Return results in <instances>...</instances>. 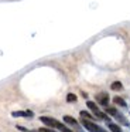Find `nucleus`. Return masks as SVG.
<instances>
[{
    "instance_id": "nucleus-3",
    "label": "nucleus",
    "mask_w": 130,
    "mask_h": 132,
    "mask_svg": "<svg viewBox=\"0 0 130 132\" xmlns=\"http://www.w3.org/2000/svg\"><path fill=\"white\" fill-rule=\"evenodd\" d=\"M96 101H98V104L106 106L107 104H109V95H107V92H99V94L96 95Z\"/></svg>"
},
{
    "instance_id": "nucleus-1",
    "label": "nucleus",
    "mask_w": 130,
    "mask_h": 132,
    "mask_svg": "<svg viewBox=\"0 0 130 132\" xmlns=\"http://www.w3.org/2000/svg\"><path fill=\"white\" fill-rule=\"evenodd\" d=\"M86 106H88V108H89L90 111H92L98 118H100V119H105V121H110L109 117H107L106 114H103V112H102L100 109L98 108V105H96L95 102H92V101H88V102H86Z\"/></svg>"
},
{
    "instance_id": "nucleus-8",
    "label": "nucleus",
    "mask_w": 130,
    "mask_h": 132,
    "mask_svg": "<svg viewBox=\"0 0 130 132\" xmlns=\"http://www.w3.org/2000/svg\"><path fill=\"white\" fill-rule=\"evenodd\" d=\"M109 129L112 132H122V128L119 125H116V123H109Z\"/></svg>"
},
{
    "instance_id": "nucleus-10",
    "label": "nucleus",
    "mask_w": 130,
    "mask_h": 132,
    "mask_svg": "<svg viewBox=\"0 0 130 132\" xmlns=\"http://www.w3.org/2000/svg\"><path fill=\"white\" fill-rule=\"evenodd\" d=\"M67 101H68V102H75V101H76V95L75 94H68L67 95Z\"/></svg>"
},
{
    "instance_id": "nucleus-4",
    "label": "nucleus",
    "mask_w": 130,
    "mask_h": 132,
    "mask_svg": "<svg viewBox=\"0 0 130 132\" xmlns=\"http://www.w3.org/2000/svg\"><path fill=\"white\" fill-rule=\"evenodd\" d=\"M13 117H33V112L31 111H14Z\"/></svg>"
},
{
    "instance_id": "nucleus-5",
    "label": "nucleus",
    "mask_w": 130,
    "mask_h": 132,
    "mask_svg": "<svg viewBox=\"0 0 130 132\" xmlns=\"http://www.w3.org/2000/svg\"><path fill=\"white\" fill-rule=\"evenodd\" d=\"M113 102H115L116 105H119V106H126L127 105L126 101H124L123 98H120V97H115L113 98Z\"/></svg>"
},
{
    "instance_id": "nucleus-9",
    "label": "nucleus",
    "mask_w": 130,
    "mask_h": 132,
    "mask_svg": "<svg viewBox=\"0 0 130 132\" xmlns=\"http://www.w3.org/2000/svg\"><path fill=\"white\" fill-rule=\"evenodd\" d=\"M81 117H82V118H86V119L93 121V117L89 114V112H86V111H82V112H81Z\"/></svg>"
},
{
    "instance_id": "nucleus-2",
    "label": "nucleus",
    "mask_w": 130,
    "mask_h": 132,
    "mask_svg": "<svg viewBox=\"0 0 130 132\" xmlns=\"http://www.w3.org/2000/svg\"><path fill=\"white\" fill-rule=\"evenodd\" d=\"M82 125H83L89 132H106L103 128H100L99 125H96L95 122H92L90 119H86V118H83V119H82Z\"/></svg>"
},
{
    "instance_id": "nucleus-6",
    "label": "nucleus",
    "mask_w": 130,
    "mask_h": 132,
    "mask_svg": "<svg viewBox=\"0 0 130 132\" xmlns=\"http://www.w3.org/2000/svg\"><path fill=\"white\" fill-rule=\"evenodd\" d=\"M64 121H65L67 123H69V125H73V126H76V125H78V122L75 121V118L69 117V115H65V117H64Z\"/></svg>"
},
{
    "instance_id": "nucleus-7",
    "label": "nucleus",
    "mask_w": 130,
    "mask_h": 132,
    "mask_svg": "<svg viewBox=\"0 0 130 132\" xmlns=\"http://www.w3.org/2000/svg\"><path fill=\"white\" fill-rule=\"evenodd\" d=\"M110 88H112L113 91H120V89L123 88V85H122V82H120V81H115V82H112Z\"/></svg>"
},
{
    "instance_id": "nucleus-11",
    "label": "nucleus",
    "mask_w": 130,
    "mask_h": 132,
    "mask_svg": "<svg viewBox=\"0 0 130 132\" xmlns=\"http://www.w3.org/2000/svg\"><path fill=\"white\" fill-rule=\"evenodd\" d=\"M106 112H107V114H112V115L117 114V111H116L115 108H110V106H107V108H106Z\"/></svg>"
},
{
    "instance_id": "nucleus-12",
    "label": "nucleus",
    "mask_w": 130,
    "mask_h": 132,
    "mask_svg": "<svg viewBox=\"0 0 130 132\" xmlns=\"http://www.w3.org/2000/svg\"><path fill=\"white\" fill-rule=\"evenodd\" d=\"M40 132H55V131H52V129H50V128H41V129H38Z\"/></svg>"
}]
</instances>
